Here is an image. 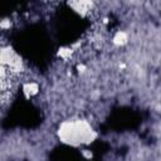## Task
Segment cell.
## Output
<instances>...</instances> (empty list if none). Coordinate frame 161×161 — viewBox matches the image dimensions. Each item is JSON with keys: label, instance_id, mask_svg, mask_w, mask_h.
I'll return each mask as SVG.
<instances>
[{"label": "cell", "instance_id": "obj_1", "mask_svg": "<svg viewBox=\"0 0 161 161\" xmlns=\"http://www.w3.org/2000/svg\"><path fill=\"white\" fill-rule=\"evenodd\" d=\"M58 136L62 142L70 146L88 145L97 137L96 131L88 121L84 119H70L64 121L58 130Z\"/></svg>", "mask_w": 161, "mask_h": 161}, {"label": "cell", "instance_id": "obj_2", "mask_svg": "<svg viewBox=\"0 0 161 161\" xmlns=\"http://www.w3.org/2000/svg\"><path fill=\"white\" fill-rule=\"evenodd\" d=\"M92 1L93 0H70L73 9L77 11H88L92 6Z\"/></svg>", "mask_w": 161, "mask_h": 161}, {"label": "cell", "instance_id": "obj_3", "mask_svg": "<svg viewBox=\"0 0 161 161\" xmlns=\"http://www.w3.org/2000/svg\"><path fill=\"white\" fill-rule=\"evenodd\" d=\"M38 84L36 83H26L25 86H24V92L26 93V94H29V96H33V94H35L36 92H38Z\"/></svg>", "mask_w": 161, "mask_h": 161}, {"label": "cell", "instance_id": "obj_4", "mask_svg": "<svg viewBox=\"0 0 161 161\" xmlns=\"http://www.w3.org/2000/svg\"><path fill=\"white\" fill-rule=\"evenodd\" d=\"M113 42H114V44H118V45L125 44V43L127 42V35H126V33H123V31H118V33L114 35Z\"/></svg>", "mask_w": 161, "mask_h": 161}]
</instances>
